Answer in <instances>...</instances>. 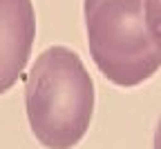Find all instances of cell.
<instances>
[{"instance_id": "obj_4", "label": "cell", "mask_w": 161, "mask_h": 149, "mask_svg": "<svg viewBox=\"0 0 161 149\" xmlns=\"http://www.w3.org/2000/svg\"><path fill=\"white\" fill-rule=\"evenodd\" d=\"M154 149H161V118L157 125V134H154Z\"/></svg>"}, {"instance_id": "obj_2", "label": "cell", "mask_w": 161, "mask_h": 149, "mask_svg": "<svg viewBox=\"0 0 161 149\" xmlns=\"http://www.w3.org/2000/svg\"><path fill=\"white\" fill-rule=\"evenodd\" d=\"M31 134L47 149H72L83 140L94 114V82L67 47H49L36 58L25 80Z\"/></svg>"}, {"instance_id": "obj_1", "label": "cell", "mask_w": 161, "mask_h": 149, "mask_svg": "<svg viewBox=\"0 0 161 149\" xmlns=\"http://www.w3.org/2000/svg\"><path fill=\"white\" fill-rule=\"evenodd\" d=\"M87 47L98 71L136 87L161 67V0H85Z\"/></svg>"}, {"instance_id": "obj_3", "label": "cell", "mask_w": 161, "mask_h": 149, "mask_svg": "<svg viewBox=\"0 0 161 149\" xmlns=\"http://www.w3.org/2000/svg\"><path fill=\"white\" fill-rule=\"evenodd\" d=\"M36 36L31 0H0V94L23 74Z\"/></svg>"}]
</instances>
